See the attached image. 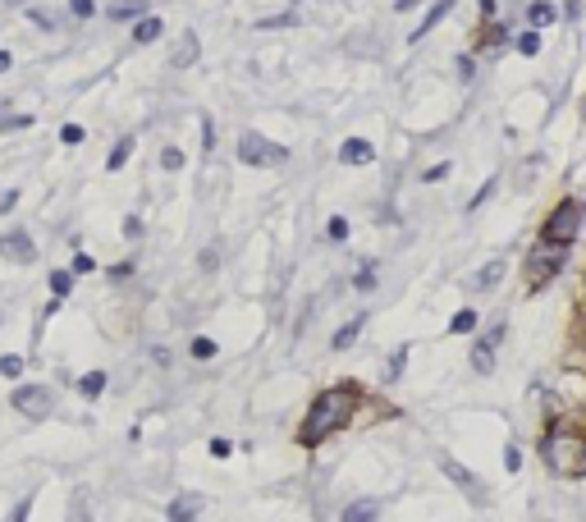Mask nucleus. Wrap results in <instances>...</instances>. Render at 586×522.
<instances>
[{
  "instance_id": "25",
  "label": "nucleus",
  "mask_w": 586,
  "mask_h": 522,
  "mask_svg": "<svg viewBox=\"0 0 586 522\" xmlns=\"http://www.w3.org/2000/svg\"><path fill=\"white\" fill-rule=\"evenodd\" d=\"M504 335H509V321H504V316H495V321H486V326L477 330V339L481 344H490V348H500Z\"/></svg>"
},
{
  "instance_id": "4",
  "label": "nucleus",
  "mask_w": 586,
  "mask_h": 522,
  "mask_svg": "<svg viewBox=\"0 0 586 522\" xmlns=\"http://www.w3.org/2000/svg\"><path fill=\"white\" fill-rule=\"evenodd\" d=\"M582 229H586V202L568 193V197H559V202L545 211L541 229H536V239H550V243H568V248H577Z\"/></svg>"
},
{
  "instance_id": "26",
  "label": "nucleus",
  "mask_w": 586,
  "mask_h": 522,
  "mask_svg": "<svg viewBox=\"0 0 586 522\" xmlns=\"http://www.w3.org/2000/svg\"><path fill=\"white\" fill-rule=\"evenodd\" d=\"M188 353H193V362H211L220 353V344L211 335H193L188 339Z\"/></svg>"
},
{
  "instance_id": "8",
  "label": "nucleus",
  "mask_w": 586,
  "mask_h": 522,
  "mask_svg": "<svg viewBox=\"0 0 586 522\" xmlns=\"http://www.w3.org/2000/svg\"><path fill=\"white\" fill-rule=\"evenodd\" d=\"M440 472H445V477L454 481V486L463 490V495H467V500H472V504H477V509H486V504H490V490H486V481H481L472 468H463L458 458L440 454Z\"/></svg>"
},
{
  "instance_id": "40",
  "label": "nucleus",
  "mask_w": 586,
  "mask_h": 522,
  "mask_svg": "<svg viewBox=\"0 0 586 522\" xmlns=\"http://www.w3.org/2000/svg\"><path fill=\"white\" fill-rule=\"evenodd\" d=\"M454 69H458V83H472V74H477V55H458Z\"/></svg>"
},
{
  "instance_id": "55",
  "label": "nucleus",
  "mask_w": 586,
  "mask_h": 522,
  "mask_svg": "<svg viewBox=\"0 0 586 522\" xmlns=\"http://www.w3.org/2000/svg\"><path fill=\"white\" fill-rule=\"evenodd\" d=\"M577 417L586 422V390H582V399H577Z\"/></svg>"
},
{
  "instance_id": "35",
  "label": "nucleus",
  "mask_w": 586,
  "mask_h": 522,
  "mask_svg": "<svg viewBox=\"0 0 586 522\" xmlns=\"http://www.w3.org/2000/svg\"><path fill=\"white\" fill-rule=\"evenodd\" d=\"M348 234H353L348 216H330V220H326V239H330V243H348Z\"/></svg>"
},
{
  "instance_id": "12",
  "label": "nucleus",
  "mask_w": 586,
  "mask_h": 522,
  "mask_svg": "<svg viewBox=\"0 0 586 522\" xmlns=\"http://www.w3.org/2000/svg\"><path fill=\"white\" fill-rule=\"evenodd\" d=\"M362 326H367V312H358V316H348L344 326L330 335V353H348V348L358 344V335H362Z\"/></svg>"
},
{
  "instance_id": "48",
  "label": "nucleus",
  "mask_w": 586,
  "mask_h": 522,
  "mask_svg": "<svg viewBox=\"0 0 586 522\" xmlns=\"http://www.w3.org/2000/svg\"><path fill=\"white\" fill-rule=\"evenodd\" d=\"M202 152H216V124H211V120H202Z\"/></svg>"
},
{
  "instance_id": "18",
  "label": "nucleus",
  "mask_w": 586,
  "mask_h": 522,
  "mask_svg": "<svg viewBox=\"0 0 586 522\" xmlns=\"http://www.w3.org/2000/svg\"><path fill=\"white\" fill-rule=\"evenodd\" d=\"M165 37V19H156V14H142L138 23H133V46H152Z\"/></svg>"
},
{
  "instance_id": "2",
  "label": "nucleus",
  "mask_w": 586,
  "mask_h": 522,
  "mask_svg": "<svg viewBox=\"0 0 586 522\" xmlns=\"http://www.w3.org/2000/svg\"><path fill=\"white\" fill-rule=\"evenodd\" d=\"M536 458L550 477H582L586 472V422L577 413L550 417L536 435Z\"/></svg>"
},
{
  "instance_id": "56",
  "label": "nucleus",
  "mask_w": 586,
  "mask_h": 522,
  "mask_svg": "<svg viewBox=\"0 0 586 522\" xmlns=\"http://www.w3.org/2000/svg\"><path fill=\"white\" fill-rule=\"evenodd\" d=\"M582 307H586V271H582Z\"/></svg>"
},
{
  "instance_id": "11",
  "label": "nucleus",
  "mask_w": 586,
  "mask_h": 522,
  "mask_svg": "<svg viewBox=\"0 0 586 522\" xmlns=\"http://www.w3.org/2000/svg\"><path fill=\"white\" fill-rule=\"evenodd\" d=\"M504 275H509V261H504V257H495V261H486V266H481V271L472 275L467 284H472L477 294H486V289H500V284H504Z\"/></svg>"
},
{
  "instance_id": "20",
  "label": "nucleus",
  "mask_w": 586,
  "mask_h": 522,
  "mask_svg": "<svg viewBox=\"0 0 586 522\" xmlns=\"http://www.w3.org/2000/svg\"><path fill=\"white\" fill-rule=\"evenodd\" d=\"M477 330H481V316H477V307H458V312L449 316V335L467 339V335H477Z\"/></svg>"
},
{
  "instance_id": "10",
  "label": "nucleus",
  "mask_w": 586,
  "mask_h": 522,
  "mask_svg": "<svg viewBox=\"0 0 586 522\" xmlns=\"http://www.w3.org/2000/svg\"><path fill=\"white\" fill-rule=\"evenodd\" d=\"M339 161L344 165H371L376 161V142L371 138H344L339 142Z\"/></svg>"
},
{
  "instance_id": "28",
  "label": "nucleus",
  "mask_w": 586,
  "mask_h": 522,
  "mask_svg": "<svg viewBox=\"0 0 586 522\" xmlns=\"http://www.w3.org/2000/svg\"><path fill=\"white\" fill-rule=\"evenodd\" d=\"M403 371H408V344L394 348V353H390V362H385V385L403 381Z\"/></svg>"
},
{
  "instance_id": "54",
  "label": "nucleus",
  "mask_w": 586,
  "mask_h": 522,
  "mask_svg": "<svg viewBox=\"0 0 586 522\" xmlns=\"http://www.w3.org/2000/svg\"><path fill=\"white\" fill-rule=\"evenodd\" d=\"M417 5H422V0H394V10H399V14H408V10H417Z\"/></svg>"
},
{
  "instance_id": "17",
  "label": "nucleus",
  "mask_w": 586,
  "mask_h": 522,
  "mask_svg": "<svg viewBox=\"0 0 586 522\" xmlns=\"http://www.w3.org/2000/svg\"><path fill=\"white\" fill-rule=\"evenodd\" d=\"M348 284H353V294H371V289L380 284V261L376 257H362L358 271H353V280H348Z\"/></svg>"
},
{
  "instance_id": "38",
  "label": "nucleus",
  "mask_w": 586,
  "mask_h": 522,
  "mask_svg": "<svg viewBox=\"0 0 586 522\" xmlns=\"http://www.w3.org/2000/svg\"><path fill=\"white\" fill-rule=\"evenodd\" d=\"M490 197H495V179H486V184H481L477 193H472V202H467V216H472V211H481V207H486Z\"/></svg>"
},
{
  "instance_id": "3",
  "label": "nucleus",
  "mask_w": 586,
  "mask_h": 522,
  "mask_svg": "<svg viewBox=\"0 0 586 522\" xmlns=\"http://www.w3.org/2000/svg\"><path fill=\"white\" fill-rule=\"evenodd\" d=\"M568 261H573V248H568V243L532 239V248L522 252V284H527V294L550 289V284L568 271Z\"/></svg>"
},
{
  "instance_id": "39",
  "label": "nucleus",
  "mask_w": 586,
  "mask_h": 522,
  "mask_svg": "<svg viewBox=\"0 0 586 522\" xmlns=\"http://www.w3.org/2000/svg\"><path fill=\"white\" fill-rule=\"evenodd\" d=\"M33 504H37V495H33V490H28V495H23V500L10 509V518H5V522H28V513H33Z\"/></svg>"
},
{
  "instance_id": "37",
  "label": "nucleus",
  "mask_w": 586,
  "mask_h": 522,
  "mask_svg": "<svg viewBox=\"0 0 586 522\" xmlns=\"http://www.w3.org/2000/svg\"><path fill=\"white\" fill-rule=\"evenodd\" d=\"M120 234H124V239H129V243H138L142 234H147V229H142V216H138V211H129V216H124Z\"/></svg>"
},
{
  "instance_id": "30",
  "label": "nucleus",
  "mask_w": 586,
  "mask_h": 522,
  "mask_svg": "<svg viewBox=\"0 0 586 522\" xmlns=\"http://www.w3.org/2000/svg\"><path fill=\"white\" fill-rule=\"evenodd\" d=\"M110 284H129L133 275H138V257H120V261H110Z\"/></svg>"
},
{
  "instance_id": "44",
  "label": "nucleus",
  "mask_w": 586,
  "mask_h": 522,
  "mask_svg": "<svg viewBox=\"0 0 586 522\" xmlns=\"http://www.w3.org/2000/svg\"><path fill=\"white\" fill-rule=\"evenodd\" d=\"M69 14H74V19H92V14H97V0H69Z\"/></svg>"
},
{
  "instance_id": "43",
  "label": "nucleus",
  "mask_w": 586,
  "mask_h": 522,
  "mask_svg": "<svg viewBox=\"0 0 586 522\" xmlns=\"http://www.w3.org/2000/svg\"><path fill=\"white\" fill-rule=\"evenodd\" d=\"M449 170H454V165H449V161L431 165V170H422V184H440V179H449Z\"/></svg>"
},
{
  "instance_id": "53",
  "label": "nucleus",
  "mask_w": 586,
  "mask_h": 522,
  "mask_svg": "<svg viewBox=\"0 0 586 522\" xmlns=\"http://www.w3.org/2000/svg\"><path fill=\"white\" fill-rule=\"evenodd\" d=\"M10 69H14V55H10V51H0V78L10 74Z\"/></svg>"
},
{
  "instance_id": "41",
  "label": "nucleus",
  "mask_w": 586,
  "mask_h": 522,
  "mask_svg": "<svg viewBox=\"0 0 586 522\" xmlns=\"http://www.w3.org/2000/svg\"><path fill=\"white\" fill-rule=\"evenodd\" d=\"M83 138H87L83 124H65V129H60V142H65V147H83Z\"/></svg>"
},
{
  "instance_id": "21",
  "label": "nucleus",
  "mask_w": 586,
  "mask_h": 522,
  "mask_svg": "<svg viewBox=\"0 0 586 522\" xmlns=\"http://www.w3.org/2000/svg\"><path fill=\"white\" fill-rule=\"evenodd\" d=\"M522 14H527V28H536V33H541V28H550V23L559 19V5H550V0H532Z\"/></svg>"
},
{
  "instance_id": "1",
  "label": "nucleus",
  "mask_w": 586,
  "mask_h": 522,
  "mask_svg": "<svg viewBox=\"0 0 586 522\" xmlns=\"http://www.w3.org/2000/svg\"><path fill=\"white\" fill-rule=\"evenodd\" d=\"M362 403H367V390H362L358 381H335V385H326V390H316L312 403H307L303 422H298V431H293L298 449H321L326 440L344 435L348 426H358Z\"/></svg>"
},
{
  "instance_id": "24",
  "label": "nucleus",
  "mask_w": 586,
  "mask_h": 522,
  "mask_svg": "<svg viewBox=\"0 0 586 522\" xmlns=\"http://www.w3.org/2000/svg\"><path fill=\"white\" fill-rule=\"evenodd\" d=\"M197 51H202V46H197V33H193V28H188V33L179 37V46H174V51H170V65H174V69H188V65H193V60H197Z\"/></svg>"
},
{
  "instance_id": "33",
  "label": "nucleus",
  "mask_w": 586,
  "mask_h": 522,
  "mask_svg": "<svg viewBox=\"0 0 586 522\" xmlns=\"http://www.w3.org/2000/svg\"><path fill=\"white\" fill-rule=\"evenodd\" d=\"M69 271H74V280H83V275L97 271V257H92V252H83V248H74V257H69Z\"/></svg>"
},
{
  "instance_id": "9",
  "label": "nucleus",
  "mask_w": 586,
  "mask_h": 522,
  "mask_svg": "<svg viewBox=\"0 0 586 522\" xmlns=\"http://www.w3.org/2000/svg\"><path fill=\"white\" fill-rule=\"evenodd\" d=\"M202 490H179L170 504H165V522H197L202 518Z\"/></svg>"
},
{
  "instance_id": "42",
  "label": "nucleus",
  "mask_w": 586,
  "mask_h": 522,
  "mask_svg": "<svg viewBox=\"0 0 586 522\" xmlns=\"http://www.w3.org/2000/svg\"><path fill=\"white\" fill-rule=\"evenodd\" d=\"M28 19H33L42 33H55V28H60V19H55V14H46V10H28Z\"/></svg>"
},
{
  "instance_id": "13",
  "label": "nucleus",
  "mask_w": 586,
  "mask_h": 522,
  "mask_svg": "<svg viewBox=\"0 0 586 522\" xmlns=\"http://www.w3.org/2000/svg\"><path fill=\"white\" fill-rule=\"evenodd\" d=\"M495 362H500V348L472 339V348H467V367L477 371V376H495Z\"/></svg>"
},
{
  "instance_id": "5",
  "label": "nucleus",
  "mask_w": 586,
  "mask_h": 522,
  "mask_svg": "<svg viewBox=\"0 0 586 522\" xmlns=\"http://www.w3.org/2000/svg\"><path fill=\"white\" fill-rule=\"evenodd\" d=\"M234 156H239V165H252V170L289 165V147H284V142H271L266 133H257V129H243L239 138H234Z\"/></svg>"
},
{
  "instance_id": "36",
  "label": "nucleus",
  "mask_w": 586,
  "mask_h": 522,
  "mask_svg": "<svg viewBox=\"0 0 586 522\" xmlns=\"http://www.w3.org/2000/svg\"><path fill=\"white\" fill-rule=\"evenodd\" d=\"M184 161L188 156L179 152V147H161V156H156V165H161L165 174H174V170H184Z\"/></svg>"
},
{
  "instance_id": "22",
  "label": "nucleus",
  "mask_w": 586,
  "mask_h": 522,
  "mask_svg": "<svg viewBox=\"0 0 586 522\" xmlns=\"http://www.w3.org/2000/svg\"><path fill=\"white\" fill-rule=\"evenodd\" d=\"M74 271L69 266H55L51 275H46V289H51V298H60V303H69V294H74Z\"/></svg>"
},
{
  "instance_id": "51",
  "label": "nucleus",
  "mask_w": 586,
  "mask_h": 522,
  "mask_svg": "<svg viewBox=\"0 0 586 522\" xmlns=\"http://www.w3.org/2000/svg\"><path fill=\"white\" fill-rule=\"evenodd\" d=\"M477 5H481V19L495 23V14H500V0H477Z\"/></svg>"
},
{
  "instance_id": "14",
  "label": "nucleus",
  "mask_w": 586,
  "mask_h": 522,
  "mask_svg": "<svg viewBox=\"0 0 586 522\" xmlns=\"http://www.w3.org/2000/svg\"><path fill=\"white\" fill-rule=\"evenodd\" d=\"M142 14H152V0H115V5H106L110 23H138Z\"/></svg>"
},
{
  "instance_id": "16",
  "label": "nucleus",
  "mask_w": 586,
  "mask_h": 522,
  "mask_svg": "<svg viewBox=\"0 0 586 522\" xmlns=\"http://www.w3.org/2000/svg\"><path fill=\"white\" fill-rule=\"evenodd\" d=\"M449 10H454V0H435L431 10H426V19H422V23H417V28H413V37H408V42H422L426 33H435V28H440V23L449 19Z\"/></svg>"
},
{
  "instance_id": "52",
  "label": "nucleus",
  "mask_w": 586,
  "mask_h": 522,
  "mask_svg": "<svg viewBox=\"0 0 586 522\" xmlns=\"http://www.w3.org/2000/svg\"><path fill=\"white\" fill-rule=\"evenodd\" d=\"M559 14H564L568 23H577V19H582V0H568V5H564V10H559Z\"/></svg>"
},
{
  "instance_id": "27",
  "label": "nucleus",
  "mask_w": 586,
  "mask_h": 522,
  "mask_svg": "<svg viewBox=\"0 0 586 522\" xmlns=\"http://www.w3.org/2000/svg\"><path fill=\"white\" fill-rule=\"evenodd\" d=\"M23 371H28V358H23V353H0V376H5V381L19 385Z\"/></svg>"
},
{
  "instance_id": "32",
  "label": "nucleus",
  "mask_w": 586,
  "mask_h": 522,
  "mask_svg": "<svg viewBox=\"0 0 586 522\" xmlns=\"http://www.w3.org/2000/svg\"><path fill=\"white\" fill-rule=\"evenodd\" d=\"M69 522H92V500H87V490H74V500H69Z\"/></svg>"
},
{
  "instance_id": "34",
  "label": "nucleus",
  "mask_w": 586,
  "mask_h": 522,
  "mask_svg": "<svg viewBox=\"0 0 586 522\" xmlns=\"http://www.w3.org/2000/svg\"><path fill=\"white\" fill-rule=\"evenodd\" d=\"M197 271H202V275L220 271V248H216V243H207V248H197Z\"/></svg>"
},
{
  "instance_id": "31",
  "label": "nucleus",
  "mask_w": 586,
  "mask_h": 522,
  "mask_svg": "<svg viewBox=\"0 0 586 522\" xmlns=\"http://www.w3.org/2000/svg\"><path fill=\"white\" fill-rule=\"evenodd\" d=\"M19 129H33V115H14L10 106H0V133H19Z\"/></svg>"
},
{
  "instance_id": "29",
  "label": "nucleus",
  "mask_w": 586,
  "mask_h": 522,
  "mask_svg": "<svg viewBox=\"0 0 586 522\" xmlns=\"http://www.w3.org/2000/svg\"><path fill=\"white\" fill-rule=\"evenodd\" d=\"M513 51L527 55V60H532V55H541V33H536V28H522V33L513 37Z\"/></svg>"
},
{
  "instance_id": "6",
  "label": "nucleus",
  "mask_w": 586,
  "mask_h": 522,
  "mask_svg": "<svg viewBox=\"0 0 586 522\" xmlns=\"http://www.w3.org/2000/svg\"><path fill=\"white\" fill-rule=\"evenodd\" d=\"M10 408L23 422H46V417H55V390L42 381H19L10 390Z\"/></svg>"
},
{
  "instance_id": "19",
  "label": "nucleus",
  "mask_w": 586,
  "mask_h": 522,
  "mask_svg": "<svg viewBox=\"0 0 586 522\" xmlns=\"http://www.w3.org/2000/svg\"><path fill=\"white\" fill-rule=\"evenodd\" d=\"M339 522H380V500H348Z\"/></svg>"
},
{
  "instance_id": "15",
  "label": "nucleus",
  "mask_w": 586,
  "mask_h": 522,
  "mask_svg": "<svg viewBox=\"0 0 586 522\" xmlns=\"http://www.w3.org/2000/svg\"><path fill=\"white\" fill-rule=\"evenodd\" d=\"M74 390L83 394L87 403H97L101 394L110 390V371H83V376H74Z\"/></svg>"
},
{
  "instance_id": "47",
  "label": "nucleus",
  "mask_w": 586,
  "mask_h": 522,
  "mask_svg": "<svg viewBox=\"0 0 586 522\" xmlns=\"http://www.w3.org/2000/svg\"><path fill=\"white\" fill-rule=\"evenodd\" d=\"M211 458H229V454H234V440H225V435H216V440H211Z\"/></svg>"
},
{
  "instance_id": "7",
  "label": "nucleus",
  "mask_w": 586,
  "mask_h": 522,
  "mask_svg": "<svg viewBox=\"0 0 586 522\" xmlns=\"http://www.w3.org/2000/svg\"><path fill=\"white\" fill-rule=\"evenodd\" d=\"M0 261H5V266H33L37 261V239L33 234H28V229H0Z\"/></svg>"
},
{
  "instance_id": "45",
  "label": "nucleus",
  "mask_w": 586,
  "mask_h": 522,
  "mask_svg": "<svg viewBox=\"0 0 586 522\" xmlns=\"http://www.w3.org/2000/svg\"><path fill=\"white\" fill-rule=\"evenodd\" d=\"M522 463H527V458H522V445L504 449V468H509V472H522Z\"/></svg>"
},
{
  "instance_id": "23",
  "label": "nucleus",
  "mask_w": 586,
  "mask_h": 522,
  "mask_svg": "<svg viewBox=\"0 0 586 522\" xmlns=\"http://www.w3.org/2000/svg\"><path fill=\"white\" fill-rule=\"evenodd\" d=\"M133 147H138V138H133V133H124V138H115V147H110V156H106V170H110V174H120L124 165H129Z\"/></svg>"
},
{
  "instance_id": "49",
  "label": "nucleus",
  "mask_w": 586,
  "mask_h": 522,
  "mask_svg": "<svg viewBox=\"0 0 586 522\" xmlns=\"http://www.w3.org/2000/svg\"><path fill=\"white\" fill-rule=\"evenodd\" d=\"M152 362H156V367H170V362H174L170 344H152Z\"/></svg>"
},
{
  "instance_id": "46",
  "label": "nucleus",
  "mask_w": 586,
  "mask_h": 522,
  "mask_svg": "<svg viewBox=\"0 0 586 522\" xmlns=\"http://www.w3.org/2000/svg\"><path fill=\"white\" fill-rule=\"evenodd\" d=\"M19 197H23L19 188H5V193H0V216H10V211L19 207Z\"/></svg>"
},
{
  "instance_id": "50",
  "label": "nucleus",
  "mask_w": 586,
  "mask_h": 522,
  "mask_svg": "<svg viewBox=\"0 0 586 522\" xmlns=\"http://www.w3.org/2000/svg\"><path fill=\"white\" fill-rule=\"evenodd\" d=\"M298 14H275V19H261V28H293Z\"/></svg>"
}]
</instances>
